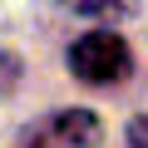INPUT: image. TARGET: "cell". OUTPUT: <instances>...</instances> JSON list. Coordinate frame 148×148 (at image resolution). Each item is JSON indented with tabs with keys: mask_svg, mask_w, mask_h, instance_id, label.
Listing matches in <instances>:
<instances>
[{
	"mask_svg": "<svg viewBox=\"0 0 148 148\" xmlns=\"http://www.w3.org/2000/svg\"><path fill=\"white\" fill-rule=\"evenodd\" d=\"M69 69H74V79H84L94 89L123 84L133 74V49L119 35H109V30H89V35H79L69 45Z\"/></svg>",
	"mask_w": 148,
	"mask_h": 148,
	"instance_id": "obj_1",
	"label": "cell"
},
{
	"mask_svg": "<svg viewBox=\"0 0 148 148\" xmlns=\"http://www.w3.org/2000/svg\"><path fill=\"white\" fill-rule=\"evenodd\" d=\"M99 138H104V128L89 109H59L45 123H35L20 148H94Z\"/></svg>",
	"mask_w": 148,
	"mask_h": 148,
	"instance_id": "obj_2",
	"label": "cell"
},
{
	"mask_svg": "<svg viewBox=\"0 0 148 148\" xmlns=\"http://www.w3.org/2000/svg\"><path fill=\"white\" fill-rule=\"evenodd\" d=\"M20 54L15 49H0V94H15V84H20Z\"/></svg>",
	"mask_w": 148,
	"mask_h": 148,
	"instance_id": "obj_3",
	"label": "cell"
},
{
	"mask_svg": "<svg viewBox=\"0 0 148 148\" xmlns=\"http://www.w3.org/2000/svg\"><path fill=\"white\" fill-rule=\"evenodd\" d=\"M123 148H148V114H133L123 128Z\"/></svg>",
	"mask_w": 148,
	"mask_h": 148,
	"instance_id": "obj_4",
	"label": "cell"
},
{
	"mask_svg": "<svg viewBox=\"0 0 148 148\" xmlns=\"http://www.w3.org/2000/svg\"><path fill=\"white\" fill-rule=\"evenodd\" d=\"M74 15H133V5H74Z\"/></svg>",
	"mask_w": 148,
	"mask_h": 148,
	"instance_id": "obj_5",
	"label": "cell"
}]
</instances>
